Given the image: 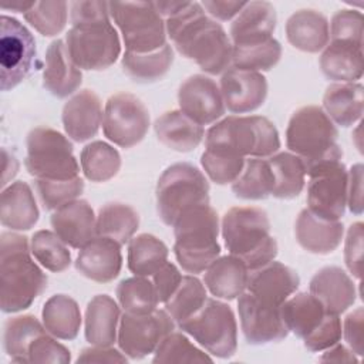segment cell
Wrapping results in <instances>:
<instances>
[{
    "mask_svg": "<svg viewBox=\"0 0 364 364\" xmlns=\"http://www.w3.org/2000/svg\"><path fill=\"white\" fill-rule=\"evenodd\" d=\"M364 88L360 82H336L327 87L323 97V111L340 127L360 121L364 109Z\"/></svg>",
    "mask_w": 364,
    "mask_h": 364,
    "instance_id": "33",
    "label": "cell"
},
{
    "mask_svg": "<svg viewBox=\"0 0 364 364\" xmlns=\"http://www.w3.org/2000/svg\"><path fill=\"white\" fill-rule=\"evenodd\" d=\"M36 191L46 209L57 210L82 193L84 181L80 176L67 181L36 179Z\"/></svg>",
    "mask_w": 364,
    "mask_h": 364,
    "instance_id": "50",
    "label": "cell"
},
{
    "mask_svg": "<svg viewBox=\"0 0 364 364\" xmlns=\"http://www.w3.org/2000/svg\"><path fill=\"white\" fill-rule=\"evenodd\" d=\"M65 46L80 70H105L121 54L119 37L109 18L73 26L65 36Z\"/></svg>",
    "mask_w": 364,
    "mask_h": 364,
    "instance_id": "11",
    "label": "cell"
},
{
    "mask_svg": "<svg viewBox=\"0 0 364 364\" xmlns=\"http://www.w3.org/2000/svg\"><path fill=\"white\" fill-rule=\"evenodd\" d=\"M289 43L306 53L324 50L330 40V27L324 14L313 9H301L293 13L286 23Z\"/></svg>",
    "mask_w": 364,
    "mask_h": 364,
    "instance_id": "28",
    "label": "cell"
},
{
    "mask_svg": "<svg viewBox=\"0 0 364 364\" xmlns=\"http://www.w3.org/2000/svg\"><path fill=\"white\" fill-rule=\"evenodd\" d=\"M81 70L73 63L63 40H54L46 53L43 85L57 98L71 95L81 85Z\"/></svg>",
    "mask_w": 364,
    "mask_h": 364,
    "instance_id": "26",
    "label": "cell"
},
{
    "mask_svg": "<svg viewBox=\"0 0 364 364\" xmlns=\"http://www.w3.org/2000/svg\"><path fill=\"white\" fill-rule=\"evenodd\" d=\"M80 164L88 181L107 182L119 172L121 155L112 145L104 141H94L82 148Z\"/></svg>",
    "mask_w": 364,
    "mask_h": 364,
    "instance_id": "41",
    "label": "cell"
},
{
    "mask_svg": "<svg viewBox=\"0 0 364 364\" xmlns=\"http://www.w3.org/2000/svg\"><path fill=\"white\" fill-rule=\"evenodd\" d=\"M41 318L46 330L55 338L74 340L81 327L78 303L67 294H54L43 306Z\"/></svg>",
    "mask_w": 364,
    "mask_h": 364,
    "instance_id": "35",
    "label": "cell"
},
{
    "mask_svg": "<svg viewBox=\"0 0 364 364\" xmlns=\"http://www.w3.org/2000/svg\"><path fill=\"white\" fill-rule=\"evenodd\" d=\"M155 193L161 220L172 226L183 212L209 203V182L192 164L178 162L162 172Z\"/></svg>",
    "mask_w": 364,
    "mask_h": 364,
    "instance_id": "7",
    "label": "cell"
},
{
    "mask_svg": "<svg viewBox=\"0 0 364 364\" xmlns=\"http://www.w3.org/2000/svg\"><path fill=\"white\" fill-rule=\"evenodd\" d=\"M299 284L300 277L291 267L272 260L249 272L246 291L264 304L282 307L283 303L296 293Z\"/></svg>",
    "mask_w": 364,
    "mask_h": 364,
    "instance_id": "19",
    "label": "cell"
},
{
    "mask_svg": "<svg viewBox=\"0 0 364 364\" xmlns=\"http://www.w3.org/2000/svg\"><path fill=\"white\" fill-rule=\"evenodd\" d=\"M27 155L24 166L36 179L67 181L80 173V165L74 156L73 144L61 132L37 127L26 139Z\"/></svg>",
    "mask_w": 364,
    "mask_h": 364,
    "instance_id": "8",
    "label": "cell"
},
{
    "mask_svg": "<svg viewBox=\"0 0 364 364\" xmlns=\"http://www.w3.org/2000/svg\"><path fill=\"white\" fill-rule=\"evenodd\" d=\"M179 109L199 125L216 122L225 114L219 85L203 74L188 77L178 91Z\"/></svg>",
    "mask_w": 364,
    "mask_h": 364,
    "instance_id": "17",
    "label": "cell"
},
{
    "mask_svg": "<svg viewBox=\"0 0 364 364\" xmlns=\"http://www.w3.org/2000/svg\"><path fill=\"white\" fill-rule=\"evenodd\" d=\"M70 11H71L73 26L108 20L111 17L108 3L100 1V0L73 1L70 6Z\"/></svg>",
    "mask_w": 364,
    "mask_h": 364,
    "instance_id": "55",
    "label": "cell"
},
{
    "mask_svg": "<svg viewBox=\"0 0 364 364\" xmlns=\"http://www.w3.org/2000/svg\"><path fill=\"white\" fill-rule=\"evenodd\" d=\"M307 209L327 220H340L347 206L348 171L341 159L324 161L306 169Z\"/></svg>",
    "mask_w": 364,
    "mask_h": 364,
    "instance_id": "12",
    "label": "cell"
},
{
    "mask_svg": "<svg viewBox=\"0 0 364 364\" xmlns=\"http://www.w3.org/2000/svg\"><path fill=\"white\" fill-rule=\"evenodd\" d=\"M320 361H334V363H357L358 358L355 354L341 344H334L327 348V351L320 357Z\"/></svg>",
    "mask_w": 364,
    "mask_h": 364,
    "instance_id": "61",
    "label": "cell"
},
{
    "mask_svg": "<svg viewBox=\"0 0 364 364\" xmlns=\"http://www.w3.org/2000/svg\"><path fill=\"white\" fill-rule=\"evenodd\" d=\"M323 74L338 82H355L363 77V46L331 40L321 53Z\"/></svg>",
    "mask_w": 364,
    "mask_h": 364,
    "instance_id": "32",
    "label": "cell"
},
{
    "mask_svg": "<svg viewBox=\"0 0 364 364\" xmlns=\"http://www.w3.org/2000/svg\"><path fill=\"white\" fill-rule=\"evenodd\" d=\"M208 299L206 287L202 282L192 276H182V280L175 293L164 303L166 313L173 321L181 323L195 314Z\"/></svg>",
    "mask_w": 364,
    "mask_h": 364,
    "instance_id": "45",
    "label": "cell"
},
{
    "mask_svg": "<svg viewBox=\"0 0 364 364\" xmlns=\"http://www.w3.org/2000/svg\"><path fill=\"white\" fill-rule=\"evenodd\" d=\"M338 131L323 108L301 107L293 112L286 129V145L297 155L304 168L333 159H341L343 151L337 144Z\"/></svg>",
    "mask_w": 364,
    "mask_h": 364,
    "instance_id": "5",
    "label": "cell"
},
{
    "mask_svg": "<svg viewBox=\"0 0 364 364\" xmlns=\"http://www.w3.org/2000/svg\"><path fill=\"white\" fill-rule=\"evenodd\" d=\"M67 9L65 1H34L33 7L24 13V18L41 36L53 37L65 27Z\"/></svg>",
    "mask_w": 364,
    "mask_h": 364,
    "instance_id": "49",
    "label": "cell"
},
{
    "mask_svg": "<svg viewBox=\"0 0 364 364\" xmlns=\"http://www.w3.org/2000/svg\"><path fill=\"white\" fill-rule=\"evenodd\" d=\"M38 208L27 182L16 181L3 188L0 199V222L11 230H28L38 222Z\"/></svg>",
    "mask_w": 364,
    "mask_h": 364,
    "instance_id": "27",
    "label": "cell"
},
{
    "mask_svg": "<svg viewBox=\"0 0 364 364\" xmlns=\"http://www.w3.org/2000/svg\"><path fill=\"white\" fill-rule=\"evenodd\" d=\"M139 226L138 212L122 202H108L97 215L98 236L108 237L118 245L129 243Z\"/></svg>",
    "mask_w": 364,
    "mask_h": 364,
    "instance_id": "36",
    "label": "cell"
},
{
    "mask_svg": "<svg viewBox=\"0 0 364 364\" xmlns=\"http://www.w3.org/2000/svg\"><path fill=\"white\" fill-rule=\"evenodd\" d=\"M363 320H364V313H363V309L358 307L357 310H354L346 317L343 324V334H344L346 343L350 347V350L357 355H363L364 353Z\"/></svg>",
    "mask_w": 364,
    "mask_h": 364,
    "instance_id": "57",
    "label": "cell"
},
{
    "mask_svg": "<svg viewBox=\"0 0 364 364\" xmlns=\"http://www.w3.org/2000/svg\"><path fill=\"white\" fill-rule=\"evenodd\" d=\"M36 57V40L17 18H0V85L3 91L17 87L30 73Z\"/></svg>",
    "mask_w": 364,
    "mask_h": 364,
    "instance_id": "13",
    "label": "cell"
},
{
    "mask_svg": "<svg viewBox=\"0 0 364 364\" xmlns=\"http://www.w3.org/2000/svg\"><path fill=\"white\" fill-rule=\"evenodd\" d=\"M117 299L124 311L131 314L152 313L159 303L152 280L144 276L121 280L117 286Z\"/></svg>",
    "mask_w": 364,
    "mask_h": 364,
    "instance_id": "43",
    "label": "cell"
},
{
    "mask_svg": "<svg viewBox=\"0 0 364 364\" xmlns=\"http://www.w3.org/2000/svg\"><path fill=\"white\" fill-rule=\"evenodd\" d=\"M247 1H233V0H205L202 1V7L216 20L228 21L236 17Z\"/></svg>",
    "mask_w": 364,
    "mask_h": 364,
    "instance_id": "60",
    "label": "cell"
},
{
    "mask_svg": "<svg viewBox=\"0 0 364 364\" xmlns=\"http://www.w3.org/2000/svg\"><path fill=\"white\" fill-rule=\"evenodd\" d=\"M168 246L154 235L141 233L128 243V269L135 276L149 277L168 262Z\"/></svg>",
    "mask_w": 364,
    "mask_h": 364,
    "instance_id": "39",
    "label": "cell"
},
{
    "mask_svg": "<svg viewBox=\"0 0 364 364\" xmlns=\"http://www.w3.org/2000/svg\"><path fill=\"white\" fill-rule=\"evenodd\" d=\"M249 270L236 256H219L205 270V287L216 299L233 300L239 297L247 284Z\"/></svg>",
    "mask_w": 364,
    "mask_h": 364,
    "instance_id": "30",
    "label": "cell"
},
{
    "mask_svg": "<svg viewBox=\"0 0 364 364\" xmlns=\"http://www.w3.org/2000/svg\"><path fill=\"white\" fill-rule=\"evenodd\" d=\"M121 267V245L104 236H97L82 246L75 260V269L97 283L112 282L119 274Z\"/></svg>",
    "mask_w": 364,
    "mask_h": 364,
    "instance_id": "21",
    "label": "cell"
},
{
    "mask_svg": "<svg viewBox=\"0 0 364 364\" xmlns=\"http://www.w3.org/2000/svg\"><path fill=\"white\" fill-rule=\"evenodd\" d=\"M276 10L269 1H247L230 24L232 46H245L272 38L276 28Z\"/></svg>",
    "mask_w": 364,
    "mask_h": 364,
    "instance_id": "24",
    "label": "cell"
},
{
    "mask_svg": "<svg viewBox=\"0 0 364 364\" xmlns=\"http://www.w3.org/2000/svg\"><path fill=\"white\" fill-rule=\"evenodd\" d=\"M34 4V0L31 1H26V0H11V1H1L0 7L1 10H10V11H16V13H26L28 11Z\"/></svg>",
    "mask_w": 364,
    "mask_h": 364,
    "instance_id": "63",
    "label": "cell"
},
{
    "mask_svg": "<svg viewBox=\"0 0 364 364\" xmlns=\"http://www.w3.org/2000/svg\"><path fill=\"white\" fill-rule=\"evenodd\" d=\"M310 293L317 297L327 313L341 314L355 301V284L351 277L337 266L320 269L310 280Z\"/></svg>",
    "mask_w": 364,
    "mask_h": 364,
    "instance_id": "23",
    "label": "cell"
},
{
    "mask_svg": "<svg viewBox=\"0 0 364 364\" xmlns=\"http://www.w3.org/2000/svg\"><path fill=\"white\" fill-rule=\"evenodd\" d=\"M172 228L175 235L173 253L185 272L202 273L219 257V218L209 203L183 212Z\"/></svg>",
    "mask_w": 364,
    "mask_h": 364,
    "instance_id": "4",
    "label": "cell"
},
{
    "mask_svg": "<svg viewBox=\"0 0 364 364\" xmlns=\"http://www.w3.org/2000/svg\"><path fill=\"white\" fill-rule=\"evenodd\" d=\"M154 129L159 142L176 152H191L202 142L205 129L181 109L164 112L156 118Z\"/></svg>",
    "mask_w": 364,
    "mask_h": 364,
    "instance_id": "31",
    "label": "cell"
},
{
    "mask_svg": "<svg viewBox=\"0 0 364 364\" xmlns=\"http://www.w3.org/2000/svg\"><path fill=\"white\" fill-rule=\"evenodd\" d=\"M173 63V51L169 44L146 53L136 54L125 51L122 57V68L125 74L136 82H155L161 80Z\"/></svg>",
    "mask_w": 364,
    "mask_h": 364,
    "instance_id": "40",
    "label": "cell"
},
{
    "mask_svg": "<svg viewBox=\"0 0 364 364\" xmlns=\"http://www.w3.org/2000/svg\"><path fill=\"white\" fill-rule=\"evenodd\" d=\"M102 115L100 97L91 90H81L64 104L61 119L65 134L77 142H84L97 135Z\"/></svg>",
    "mask_w": 364,
    "mask_h": 364,
    "instance_id": "22",
    "label": "cell"
},
{
    "mask_svg": "<svg viewBox=\"0 0 364 364\" xmlns=\"http://www.w3.org/2000/svg\"><path fill=\"white\" fill-rule=\"evenodd\" d=\"M330 27L331 40L347 41L363 46V14L354 9H344L337 11Z\"/></svg>",
    "mask_w": 364,
    "mask_h": 364,
    "instance_id": "51",
    "label": "cell"
},
{
    "mask_svg": "<svg viewBox=\"0 0 364 364\" xmlns=\"http://www.w3.org/2000/svg\"><path fill=\"white\" fill-rule=\"evenodd\" d=\"M127 355L122 351H118L117 348L109 347H102V346H92L88 348H84L78 358L77 363H127Z\"/></svg>",
    "mask_w": 364,
    "mask_h": 364,
    "instance_id": "59",
    "label": "cell"
},
{
    "mask_svg": "<svg viewBox=\"0 0 364 364\" xmlns=\"http://www.w3.org/2000/svg\"><path fill=\"white\" fill-rule=\"evenodd\" d=\"M219 88L225 107L233 114H245L263 105L269 87L262 73L229 67L220 78Z\"/></svg>",
    "mask_w": 364,
    "mask_h": 364,
    "instance_id": "18",
    "label": "cell"
},
{
    "mask_svg": "<svg viewBox=\"0 0 364 364\" xmlns=\"http://www.w3.org/2000/svg\"><path fill=\"white\" fill-rule=\"evenodd\" d=\"M200 165L208 178L218 185L233 183L245 168L246 159L222 146H205Z\"/></svg>",
    "mask_w": 364,
    "mask_h": 364,
    "instance_id": "47",
    "label": "cell"
},
{
    "mask_svg": "<svg viewBox=\"0 0 364 364\" xmlns=\"http://www.w3.org/2000/svg\"><path fill=\"white\" fill-rule=\"evenodd\" d=\"M46 333L48 331L44 324L33 314L11 317L4 324V351L14 363H28V348L31 343Z\"/></svg>",
    "mask_w": 364,
    "mask_h": 364,
    "instance_id": "38",
    "label": "cell"
},
{
    "mask_svg": "<svg viewBox=\"0 0 364 364\" xmlns=\"http://www.w3.org/2000/svg\"><path fill=\"white\" fill-rule=\"evenodd\" d=\"M326 314L324 306L311 293H293L282 306V318L287 330L301 340L320 326Z\"/></svg>",
    "mask_w": 364,
    "mask_h": 364,
    "instance_id": "34",
    "label": "cell"
},
{
    "mask_svg": "<svg viewBox=\"0 0 364 364\" xmlns=\"http://www.w3.org/2000/svg\"><path fill=\"white\" fill-rule=\"evenodd\" d=\"M344 260L350 273L360 279L361 277V262H363V223L355 222L347 230Z\"/></svg>",
    "mask_w": 364,
    "mask_h": 364,
    "instance_id": "54",
    "label": "cell"
},
{
    "mask_svg": "<svg viewBox=\"0 0 364 364\" xmlns=\"http://www.w3.org/2000/svg\"><path fill=\"white\" fill-rule=\"evenodd\" d=\"M121 310L108 294L94 296L85 309V340L91 346L109 347L117 341Z\"/></svg>",
    "mask_w": 364,
    "mask_h": 364,
    "instance_id": "29",
    "label": "cell"
},
{
    "mask_svg": "<svg viewBox=\"0 0 364 364\" xmlns=\"http://www.w3.org/2000/svg\"><path fill=\"white\" fill-rule=\"evenodd\" d=\"M30 247L34 259L50 272H64L71 264L68 245L63 242L55 232L46 229L37 230L31 236Z\"/></svg>",
    "mask_w": 364,
    "mask_h": 364,
    "instance_id": "46",
    "label": "cell"
},
{
    "mask_svg": "<svg viewBox=\"0 0 364 364\" xmlns=\"http://www.w3.org/2000/svg\"><path fill=\"white\" fill-rule=\"evenodd\" d=\"M175 48L205 73L216 75L232 64L233 46L220 23L198 1H154Z\"/></svg>",
    "mask_w": 364,
    "mask_h": 364,
    "instance_id": "1",
    "label": "cell"
},
{
    "mask_svg": "<svg viewBox=\"0 0 364 364\" xmlns=\"http://www.w3.org/2000/svg\"><path fill=\"white\" fill-rule=\"evenodd\" d=\"M209 354L229 358L237 348V324L229 304L208 297L203 306L189 318L178 323Z\"/></svg>",
    "mask_w": 364,
    "mask_h": 364,
    "instance_id": "9",
    "label": "cell"
},
{
    "mask_svg": "<svg viewBox=\"0 0 364 364\" xmlns=\"http://www.w3.org/2000/svg\"><path fill=\"white\" fill-rule=\"evenodd\" d=\"M51 226L58 237L74 249H81L98 236L97 216L84 199H75L54 210Z\"/></svg>",
    "mask_w": 364,
    "mask_h": 364,
    "instance_id": "20",
    "label": "cell"
},
{
    "mask_svg": "<svg viewBox=\"0 0 364 364\" xmlns=\"http://www.w3.org/2000/svg\"><path fill=\"white\" fill-rule=\"evenodd\" d=\"M343 334V326L338 314L327 313L320 326L303 338L304 347L313 353L324 351L337 344Z\"/></svg>",
    "mask_w": 364,
    "mask_h": 364,
    "instance_id": "52",
    "label": "cell"
},
{
    "mask_svg": "<svg viewBox=\"0 0 364 364\" xmlns=\"http://www.w3.org/2000/svg\"><path fill=\"white\" fill-rule=\"evenodd\" d=\"M1 159H3V166H1V186L6 188V185L16 176L18 171V161L16 155L9 152L6 148L1 149Z\"/></svg>",
    "mask_w": 364,
    "mask_h": 364,
    "instance_id": "62",
    "label": "cell"
},
{
    "mask_svg": "<svg viewBox=\"0 0 364 364\" xmlns=\"http://www.w3.org/2000/svg\"><path fill=\"white\" fill-rule=\"evenodd\" d=\"M222 237L229 255L239 257L247 270L259 269L277 256L267 213L256 206L230 208L222 218Z\"/></svg>",
    "mask_w": 364,
    "mask_h": 364,
    "instance_id": "3",
    "label": "cell"
},
{
    "mask_svg": "<svg viewBox=\"0 0 364 364\" xmlns=\"http://www.w3.org/2000/svg\"><path fill=\"white\" fill-rule=\"evenodd\" d=\"M273 172L267 159L250 158L237 179L232 183V192L246 200H260L272 195Z\"/></svg>",
    "mask_w": 364,
    "mask_h": 364,
    "instance_id": "42",
    "label": "cell"
},
{
    "mask_svg": "<svg viewBox=\"0 0 364 364\" xmlns=\"http://www.w3.org/2000/svg\"><path fill=\"white\" fill-rule=\"evenodd\" d=\"M205 146H222L243 158H269L280 148L274 124L260 115L228 117L205 134Z\"/></svg>",
    "mask_w": 364,
    "mask_h": 364,
    "instance_id": "6",
    "label": "cell"
},
{
    "mask_svg": "<svg viewBox=\"0 0 364 364\" xmlns=\"http://www.w3.org/2000/svg\"><path fill=\"white\" fill-rule=\"evenodd\" d=\"M347 205L355 215L363 213V165L355 164L348 171Z\"/></svg>",
    "mask_w": 364,
    "mask_h": 364,
    "instance_id": "58",
    "label": "cell"
},
{
    "mask_svg": "<svg viewBox=\"0 0 364 364\" xmlns=\"http://www.w3.org/2000/svg\"><path fill=\"white\" fill-rule=\"evenodd\" d=\"M282 57V46L276 38L260 43L233 46L232 65L245 71H269Z\"/></svg>",
    "mask_w": 364,
    "mask_h": 364,
    "instance_id": "44",
    "label": "cell"
},
{
    "mask_svg": "<svg viewBox=\"0 0 364 364\" xmlns=\"http://www.w3.org/2000/svg\"><path fill=\"white\" fill-rule=\"evenodd\" d=\"M71 361V354L67 347L50 337L47 333L37 337L28 348V363H51L67 364Z\"/></svg>",
    "mask_w": 364,
    "mask_h": 364,
    "instance_id": "53",
    "label": "cell"
},
{
    "mask_svg": "<svg viewBox=\"0 0 364 364\" xmlns=\"http://www.w3.org/2000/svg\"><path fill=\"white\" fill-rule=\"evenodd\" d=\"M237 311L243 336L249 344L276 343L289 334L282 318V307L264 304L246 290L237 297Z\"/></svg>",
    "mask_w": 364,
    "mask_h": 364,
    "instance_id": "16",
    "label": "cell"
},
{
    "mask_svg": "<svg viewBox=\"0 0 364 364\" xmlns=\"http://www.w3.org/2000/svg\"><path fill=\"white\" fill-rule=\"evenodd\" d=\"M149 129V111L145 104L129 92L111 95L104 108V135L121 148L139 144Z\"/></svg>",
    "mask_w": 364,
    "mask_h": 364,
    "instance_id": "14",
    "label": "cell"
},
{
    "mask_svg": "<svg viewBox=\"0 0 364 364\" xmlns=\"http://www.w3.org/2000/svg\"><path fill=\"white\" fill-rule=\"evenodd\" d=\"M175 321L166 310H154L148 314L124 311L119 318L117 343L119 350L132 360H141L152 353L165 336L173 331Z\"/></svg>",
    "mask_w": 364,
    "mask_h": 364,
    "instance_id": "15",
    "label": "cell"
},
{
    "mask_svg": "<svg viewBox=\"0 0 364 364\" xmlns=\"http://www.w3.org/2000/svg\"><path fill=\"white\" fill-rule=\"evenodd\" d=\"M108 9L127 51L146 54L166 44L165 20L154 1H109Z\"/></svg>",
    "mask_w": 364,
    "mask_h": 364,
    "instance_id": "10",
    "label": "cell"
},
{
    "mask_svg": "<svg viewBox=\"0 0 364 364\" xmlns=\"http://www.w3.org/2000/svg\"><path fill=\"white\" fill-rule=\"evenodd\" d=\"M273 172L272 195L277 199L297 198L306 183V168L303 161L291 152H280L267 159Z\"/></svg>",
    "mask_w": 364,
    "mask_h": 364,
    "instance_id": "37",
    "label": "cell"
},
{
    "mask_svg": "<svg viewBox=\"0 0 364 364\" xmlns=\"http://www.w3.org/2000/svg\"><path fill=\"white\" fill-rule=\"evenodd\" d=\"M181 280L182 274L179 269L171 262H166L152 274V283L155 286L159 303H165L175 293Z\"/></svg>",
    "mask_w": 364,
    "mask_h": 364,
    "instance_id": "56",
    "label": "cell"
},
{
    "mask_svg": "<svg viewBox=\"0 0 364 364\" xmlns=\"http://www.w3.org/2000/svg\"><path fill=\"white\" fill-rule=\"evenodd\" d=\"M297 243L314 255H328L341 243L344 226L340 220H327L303 209L294 225Z\"/></svg>",
    "mask_w": 364,
    "mask_h": 364,
    "instance_id": "25",
    "label": "cell"
},
{
    "mask_svg": "<svg viewBox=\"0 0 364 364\" xmlns=\"http://www.w3.org/2000/svg\"><path fill=\"white\" fill-rule=\"evenodd\" d=\"M31 255L27 236L14 232L1 233L0 307L4 313L28 309L47 287V276Z\"/></svg>",
    "mask_w": 364,
    "mask_h": 364,
    "instance_id": "2",
    "label": "cell"
},
{
    "mask_svg": "<svg viewBox=\"0 0 364 364\" xmlns=\"http://www.w3.org/2000/svg\"><path fill=\"white\" fill-rule=\"evenodd\" d=\"M154 363H212V358L198 348L183 333L171 331L155 350Z\"/></svg>",
    "mask_w": 364,
    "mask_h": 364,
    "instance_id": "48",
    "label": "cell"
}]
</instances>
